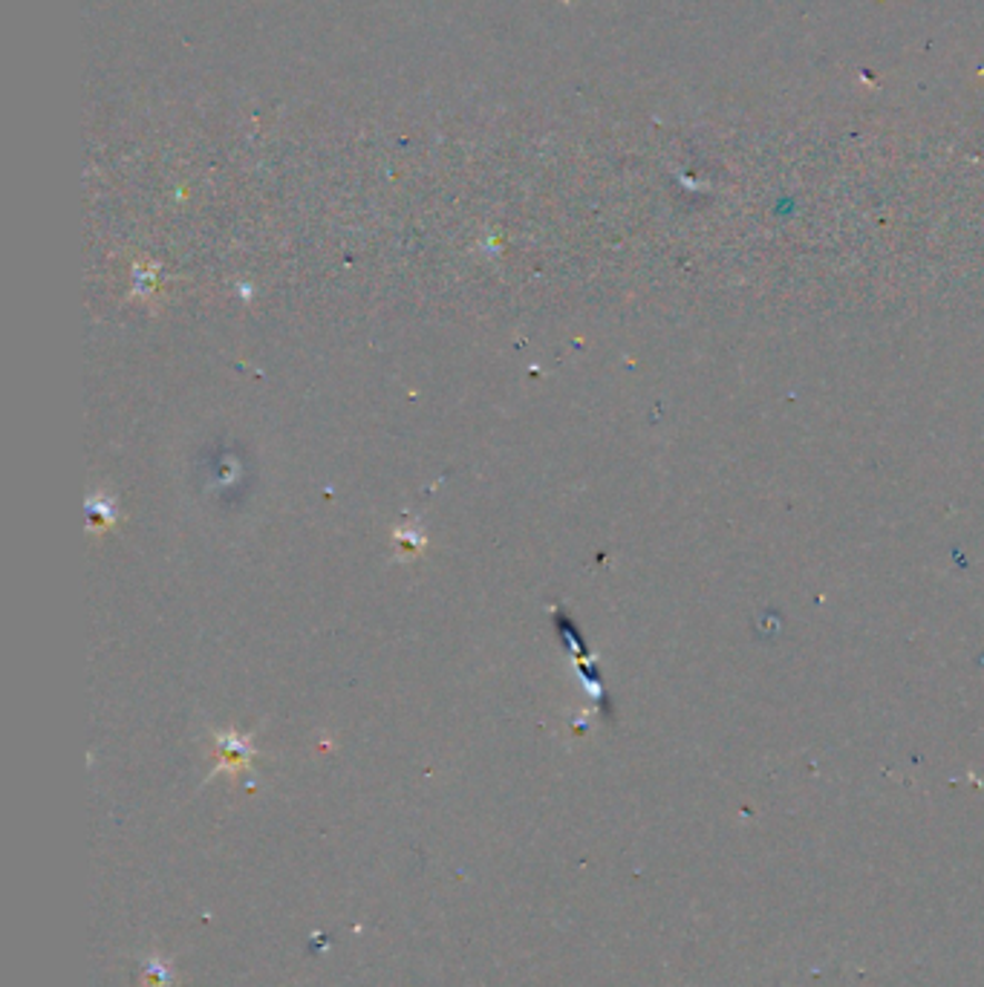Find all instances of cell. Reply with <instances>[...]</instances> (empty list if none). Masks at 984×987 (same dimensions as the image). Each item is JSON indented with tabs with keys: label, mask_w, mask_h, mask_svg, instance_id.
Returning a JSON list of instances; mask_svg holds the SVG:
<instances>
[{
	"label": "cell",
	"mask_w": 984,
	"mask_h": 987,
	"mask_svg": "<svg viewBox=\"0 0 984 987\" xmlns=\"http://www.w3.org/2000/svg\"><path fill=\"white\" fill-rule=\"evenodd\" d=\"M220 753H223L220 768H232V771H237V768L246 766L248 757H252V746H248V739H240L237 733H223ZM220 768H217V771H220Z\"/></svg>",
	"instance_id": "6da1fadb"
},
{
	"label": "cell",
	"mask_w": 984,
	"mask_h": 987,
	"mask_svg": "<svg viewBox=\"0 0 984 987\" xmlns=\"http://www.w3.org/2000/svg\"><path fill=\"white\" fill-rule=\"evenodd\" d=\"M174 985V970H170L168 961L163 956H150L145 961V976L142 987H170Z\"/></svg>",
	"instance_id": "7a4b0ae2"
}]
</instances>
